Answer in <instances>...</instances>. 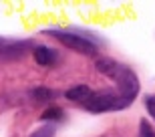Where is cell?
<instances>
[{
    "instance_id": "1",
    "label": "cell",
    "mask_w": 155,
    "mask_h": 137,
    "mask_svg": "<svg viewBox=\"0 0 155 137\" xmlns=\"http://www.w3.org/2000/svg\"><path fill=\"white\" fill-rule=\"evenodd\" d=\"M113 79L119 83V97L121 101L129 105L133 99L137 97V91H139V83H137V77L133 75V71H129L127 67L119 65L113 73Z\"/></svg>"
},
{
    "instance_id": "2",
    "label": "cell",
    "mask_w": 155,
    "mask_h": 137,
    "mask_svg": "<svg viewBox=\"0 0 155 137\" xmlns=\"http://www.w3.org/2000/svg\"><path fill=\"white\" fill-rule=\"evenodd\" d=\"M46 34L58 38L64 46H69V48H73V51H77V52H83V55H97L95 42L83 38V36H79V34L67 32V30H46Z\"/></svg>"
},
{
    "instance_id": "3",
    "label": "cell",
    "mask_w": 155,
    "mask_h": 137,
    "mask_svg": "<svg viewBox=\"0 0 155 137\" xmlns=\"http://www.w3.org/2000/svg\"><path fill=\"white\" fill-rule=\"evenodd\" d=\"M127 105L121 101L119 95H113V93H99L91 101L87 103V109L93 111V113H103V111H111V109H125Z\"/></svg>"
},
{
    "instance_id": "4",
    "label": "cell",
    "mask_w": 155,
    "mask_h": 137,
    "mask_svg": "<svg viewBox=\"0 0 155 137\" xmlns=\"http://www.w3.org/2000/svg\"><path fill=\"white\" fill-rule=\"evenodd\" d=\"M30 48L28 42H8L0 46V58H18Z\"/></svg>"
},
{
    "instance_id": "5",
    "label": "cell",
    "mask_w": 155,
    "mask_h": 137,
    "mask_svg": "<svg viewBox=\"0 0 155 137\" xmlns=\"http://www.w3.org/2000/svg\"><path fill=\"white\" fill-rule=\"evenodd\" d=\"M93 97H95V93H93L87 85L73 87V89H69V91H67V99H71V101H77V103H85V105L91 101Z\"/></svg>"
},
{
    "instance_id": "6",
    "label": "cell",
    "mask_w": 155,
    "mask_h": 137,
    "mask_svg": "<svg viewBox=\"0 0 155 137\" xmlns=\"http://www.w3.org/2000/svg\"><path fill=\"white\" fill-rule=\"evenodd\" d=\"M35 58H36V63L42 65V67L54 65L57 63V52L52 51V48H48V46H36L35 48Z\"/></svg>"
},
{
    "instance_id": "7",
    "label": "cell",
    "mask_w": 155,
    "mask_h": 137,
    "mask_svg": "<svg viewBox=\"0 0 155 137\" xmlns=\"http://www.w3.org/2000/svg\"><path fill=\"white\" fill-rule=\"evenodd\" d=\"M117 67H119V63H115L113 58H99L97 61V68L101 71V73H105L107 77H113V73H115Z\"/></svg>"
},
{
    "instance_id": "8",
    "label": "cell",
    "mask_w": 155,
    "mask_h": 137,
    "mask_svg": "<svg viewBox=\"0 0 155 137\" xmlns=\"http://www.w3.org/2000/svg\"><path fill=\"white\" fill-rule=\"evenodd\" d=\"M40 117H42L45 121H48V123H51V121H58V119H63V111H61L58 107H48Z\"/></svg>"
},
{
    "instance_id": "9",
    "label": "cell",
    "mask_w": 155,
    "mask_h": 137,
    "mask_svg": "<svg viewBox=\"0 0 155 137\" xmlns=\"http://www.w3.org/2000/svg\"><path fill=\"white\" fill-rule=\"evenodd\" d=\"M32 95H35V99H38V101H48V99H54V97H57V93H52L51 89H45V87L35 89V91H32Z\"/></svg>"
},
{
    "instance_id": "10",
    "label": "cell",
    "mask_w": 155,
    "mask_h": 137,
    "mask_svg": "<svg viewBox=\"0 0 155 137\" xmlns=\"http://www.w3.org/2000/svg\"><path fill=\"white\" fill-rule=\"evenodd\" d=\"M30 137H54V125H45L38 131H35Z\"/></svg>"
},
{
    "instance_id": "11",
    "label": "cell",
    "mask_w": 155,
    "mask_h": 137,
    "mask_svg": "<svg viewBox=\"0 0 155 137\" xmlns=\"http://www.w3.org/2000/svg\"><path fill=\"white\" fill-rule=\"evenodd\" d=\"M139 137H155V131L153 127L147 123V121H141V125H139Z\"/></svg>"
},
{
    "instance_id": "12",
    "label": "cell",
    "mask_w": 155,
    "mask_h": 137,
    "mask_svg": "<svg viewBox=\"0 0 155 137\" xmlns=\"http://www.w3.org/2000/svg\"><path fill=\"white\" fill-rule=\"evenodd\" d=\"M147 111L151 113V117H155V95L147 97Z\"/></svg>"
}]
</instances>
